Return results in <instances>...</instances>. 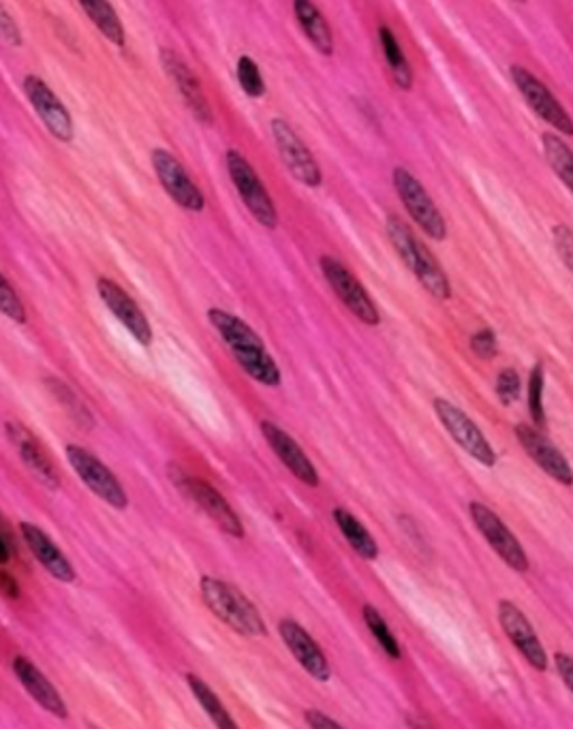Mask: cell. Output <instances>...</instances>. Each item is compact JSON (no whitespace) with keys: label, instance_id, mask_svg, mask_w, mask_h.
I'll list each match as a JSON object with an SVG mask.
<instances>
[{"label":"cell","instance_id":"1","mask_svg":"<svg viewBox=\"0 0 573 729\" xmlns=\"http://www.w3.org/2000/svg\"><path fill=\"white\" fill-rule=\"evenodd\" d=\"M208 320L219 329V334L223 336V340L227 343L234 358L238 360V364L244 368V372L248 377H253L255 381H259L268 387L281 385L283 377H281L279 366L272 360L266 345L261 343V338L253 332V327L248 323H244L236 315L221 311V309H210Z\"/></svg>","mask_w":573,"mask_h":729},{"label":"cell","instance_id":"2","mask_svg":"<svg viewBox=\"0 0 573 729\" xmlns=\"http://www.w3.org/2000/svg\"><path fill=\"white\" fill-rule=\"evenodd\" d=\"M201 597L210 612L242 636H266V623L257 608L236 587L217 578H201Z\"/></svg>","mask_w":573,"mask_h":729},{"label":"cell","instance_id":"3","mask_svg":"<svg viewBox=\"0 0 573 729\" xmlns=\"http://www.w3.org/2000/svg\"><path fill=\"white\" fill-rule=\"evenodd\" d=\"M225 165L230 172V178L238 190L239 199L248 208V212L255 217L259 225L268 229H277L279 225V212L274 208L272 197L268 195L266 186L259 181L253 165L239 154L238 150H230L225 154Z\"/></svg>","mask_w":573,"mask_h":729},{"label":"cell","instance_id":"4","mask_svg":"<svg viewBox=\"0 0 573 729\" xmlns=\"http://www.w3.org/2000/svg\"><path fill=\"white\" fill-rule=\"evenodd\" d=\"M67 460L78 473V477L84 482V486L101 501L107 502L114 509H127L129 497L122 484L95 454L80 445H67Z\"/></svg>","mask_w":573,"mask_h":729},{"label":"cell","instance_id":"5","mask_svg":"<svg viewBox=\"0 0 573 729\" xmlns=\"http://www.w3.org/2000/svg\"><path fill=\"white\" fill-rule=\"evenodd\" d=\"M391 181H394V188L398 190L407 212L411 215V219L424 229V233L432 240H436V242L445 240V235H447L445 219L438 212V208L434 206V201L430 199L422 183L405 167H396L391 174Z\"/></svg>","mask_w":573,"mask_h":729},{"label":"cell","instance_id":"6","mask_svg":"<svg viewBox=\"0 0 573 729\" xmlns=\"http://www.w3.org/2000/svg\"><path fill=\"white\" fill-rule=\"evenodd\" d=\"M150 159H152V167H154L159 183L163 184L167 195L180 208H185L189 212H201L206 208L203 193L197 188V184L192 183L187 170L183 167V163L169 150L156 148V150H152Z\"/></svg>","mask_w":573,"mask_h":729},{"label":"cell","instance_id":"7","mask_svg":"<svg viewBox=\"0 0 573 729\" xmlns=\"http://www.w3.org/2000/svg\"><path fill=\"white\" fill-rule=\"evenodd\" d=\"M22 91L31 101L35 114L42 118L51 137H56L62 143L73 141L75 127L69 109L62 105V101L54 94L48 84L39 76H26L22 82Z\"/></svg>","mask_w":573,"mask_h":729},{"label":"cell","instance_id":"8","mask_svg":"<svg viewBox=\"0 0 573 729\" xmlns=\"http://www.w3.org/2000/svg\"><path fill=\"white\" fill-rule=\"evenodd\" d=\"M432 407L436 410L441 424L445 426V430L454 437V441L469 454L481 462L483 466H494L496 462V454L490 448V443L486 441L483 432L476 426V421L471 417H467V413L458 409L456 405L436 398L432 403Z\"/></svg>","mask_w":573,"mask_h":729},{"label":"cell","instance_id":"9","mask_svg":"<svg viewBox=\"0 0 573 729\" xmlns=\"http://www.w3.org/2000/svg\"><path fill=\"white\" fill-rule=\"evenodd\" d=\"M321 273L326 276V280L330 282V287L335 289L336 296L340 298V302L364 323L369 325H377L379 323V311L375 306V302L371 300V296L366 293V289L360 285V280L349 273L338 259L324 255L321 257Z\"/></svg>","mask_w":573,"mask_h":729},{"label":"cell","instance_id":"10","mask_svg":"<svg viewBox=\"0 0 573 729\" xmlns=\"http://www.w3.org/2000/svg\"><path fill=\"white\" fill-rule=\"evenodd\" d=\"M172 479L174 484L191 499L201 507V511H206L225 533L234 535V537H242L244 529L239 522L236 511L230 507V502L225 501L219 490L201 479H195L185 475L180 468H172Z\"/></svg>","mask_w":573,"mask_h":729},{"label":"cell","instance_id":"11","mask_svg":"<svg viewBox=\"0 0 573 729\" xmlns=\"http://www.w3.org/2000/svg\"><path fill=\"white\" fill-rule=\"evenodd\" d=\"M471 518L478 526L479 533L486 537V542L490 547L514 569L525 574L528 569V558H526L525 549L518 544V540L514 537V533L505 526V522L486 505L481 502H471Z\"/></svg>","mask_w":573,"mask_h":729},{"label":"cell","instance_id":"12","mask_svg":"<svg viewBox=\"0 0 573 729\" xmlns=\"http://www.w3.org/2000/svg\"><path fill=\"white\" fill-rule=\"evenodd\" d=\"M512 80L516 84V89L525 96L526 103L530 105V109L535 114H539L548 125H552L554 129H559L565 136H572L573 125L572 116L563 109V105L557 101V96L548 91L528 69L514 65L510 69Z\"/></svg>","mask_w":573,"mask_h":729},{"label":"cell","instance_id":"13","mask_svg":"<svg viewBox=\"0 0 573 729\" xmlns=\"http://www.w3.org/2000/svg\"><path fill=\"white\" fill-rule=\"evenodd\" d=\"M272 137L277 141V148L283 157V163L289 174L311 188H317L321 184V170L315 161L313 152L304 146V141L295 136V131L286 125L283 118L272 120Z\"/></svg>","mask_w":573,"mask_h":729},{"label":"cell","instance_id":"14","mask_svg":"<svg viewBox=\"0 0 573 729\" xmlns=\"http://www.w3.org/2000/svg\"><path fill=\"white\" fill-rule=\"evenodd\" d=\"M7 437L11 441V445L15 448L17 456L22 458V462L28 466V471L46 486L49 490H58L60 488V475L58 468L54 464V460L49 458L48 452L44 450V445L39 443V439L22 424V421H7L4 426Z\"/></svg>","mask_w":573,"mask_h":729},{"label":"cell","instance_id":"15","mask_svg":"<svg viewBox=\"0 0 573 729\" xmlns=\"http://www.w3.org/2000/svg\"><path fill=\"white\" fill-rule=\"evenodd\" d=\"M96 291L103 300V304L114 313V317L120 321L131 336L140 345H150L152 343V329L150 323L145 320L142 309L136 304V300L114 280L109 278H98L96 280Z\"/></svg>","mask_w":573,"mask_h":729},{"label":"cell","instance_id":"16","mask_svg":"<svg viewBox=\"0 0 573 729\" xmlns=\"http://www.w3.org/2000/svg\"><path fill=\"white\" fill-rule=\"evenodd\" d=\"M499 621L507 634V638L514 641V646L525 655L526 661L543 672L548 668V657L543 646L539 644V638L535 636L530 623L526 621L523 610L518 605H514L512 601H501L499 603Z\"/></svg>","mask_w":573,"mask_h":729},{"label":"cell","instance_id":"17","mask_svg":"<svg viewBox=\"0 0 573 729\" xmlns=\"http://www.w3.org/2000/svg\"><path fill=\"white\" fill-rule=\"evenodd\" d=\"M20 533H22L24 544L31 549V554L42 563V567L48 571L51 578H56L58 582H67V585L75 580L73 565L69 563L65 552L49 540L46 531H42L33 522H22Z\"/></svg>","mask_w":573,"mask_h":729},{"label":"cell","instance_id":"18","mask_svg":"<svg viewBox=\"0 0 573 729\" xmlns=\"http://www.w3.org/2000/svg\"><path fill=\"white\" fill-rule=\"evenodd\" d=\"M281 636L285 639L289 652L295 657V661H300V666L317 681L326 683L332 676L330 663L326 659V655L321 652V648L317 646V641L311 638L304 627H300L295 621H283L279 625Z\"/></svg>","mask_w":573,"mask_h":729},{"label":"cell","instance_id":"19","mask_svg":"<svg viewBox=\"0 0 573 729\" xmlns=\"http://www.w3.org/2000/svg\"><path fill=\"white\" fill-rule=\"evenodd\" d=\"M161 62H163L169 80L176 84V89L183 94V99L187 101V105H189L192 114L201 123H210L212 120L210 105H208V99L203 94V89H201L197 76L192 73L191 67L176 51H172V49H161Z\"/></svg>","mask_w":573,"mask_h":729},{"label":"cell","instance_id":"20","mask_svg":"<svg viewBox=\"0 0 573 729\" xmlns=\"http://www.w3.org/2000/svg\"><path fill=\"white\" fill-rule=\"evenodd\" d=\"M261 432L266 435V441L272 448V452L281 458V462L300 482H304L306 486H313V488L319 486L317 468L313 466V462L302 452V448L286 435L285 430H281L279 426H274L270 421H264Z\"/></svg>","mask_w":573,"mask_h":729},{"label":"cell","instance_id":"21","mask_svg":"<svg viewBox=\"0 0 573 729\" xmlns=\"http://www.w3.org/2000/svg\"><path fill=\"white\" fill-rule=\"evenodd\" d=\"M13 674L44 710H48L49 715H54V717L67 719V704L62 702L58 688L49 683L46 674L31 659L15 657L13 659Z\"/></svg>","mask_w":573,"mask_h":729},{"label":"cell","instance_id":"22","mask_svg":"<svg viewBox=\"0 0 573 729\" xmlns=\"http://www.w3.org/2000/svg\"><path fill=\"white\" fill-rule=\"evenodd\" d=\"M516 437H518L521 445L525 448L526 454L533 458L550 477H554L563 486H572L573 475L570 462L548 439H543L539 432H535L525 424L516 426Z\"/></svg>","mask_w":573,"mask_h":729},{"label":"cell","instance_id":"23","mask_svg":"<svg viewBox=\"0 0 573 729\" xmlns=\"http://www.w3.org/2000/svg\"><path fill=\"white\" fill-rule=\"evenodd\" d=\"M293 13H295L297 24L304 31L306 39L317 47L324 56H332L335 54V37H332V31H330L326 18L317 9V4L313 0H293Z\"/></svg>","mask_w":573,"mask_h":729},{"label":"cell","instance_id":"24","mask_svg":"<svg viewBox=\"0 0 573 729\" xmlns=\"http://www.w3.org/2000/svg\"><path fill=\"white\" fill-rule=\"evenodd\" d=\"M86 18L96 26V31L112 42L114 46H125V26L112 7L109 0H78Z\"/></svg>","mask_w":573,"mask_h":729},{"label":"cell","instance_id":"25","mask_svg":"<svg viewBox=\"0 0 573 729\" xmlns=\"http://www.w3.org/2000/svg\"><path fill=\"white\" fill-rule=\"evenodd\" d=\"M336 524L340 529V533L344 535V540L351 544V547L366 560H375L379 556V546L373 540V535L364 529V524L349 513L347 509H336L335 511Z\"/></svg>","mask_w":573,"mask_h":729},{"label":"cell","instance_id":"26","mask_svg":"<svg viewBox=\"0 0 573 729\" xmlns=\"http://www.w3.org/2000/svg\"><path fill=\"white\" fill-rule=\"evenodd\" d=\"M379 42H382L385 60H387V65L391 69L394 82L398 84V89L411 91V86H413V71H411L409 60L402 54V47L398 44L396 35L391 33V28H387V26L379 28Z\"/></svg>","mask_w":573,"mask_h":729},{"label":"cell","instance_id":"27","mask_svg":"<svg viewBox=\"0 0 573 729\" xmlns=\"http://www.w3.org/2000/svg\"><path fill=\"white\" fill-rule=\"evenodd\" d=\"M187 683L191 686L195 699L201 704V708L208 713V717L212 719V724L221 729H236V721L230 717V713L225 710V706L221 704V699L214 695V691L203 683L199 676L189 674Z\"/></svg>","mask_w":573,"mask_h":729},{"label":"cell","instance_id":"28","mask_svg":"<svg viewBox=\"0 0 573 729\" xmlns=\"http://www.w3.org/2000/svg\"><path fill=\"white\" fill-rule=\"evenodd\" d=\"M543 152L550 167L557 172L561 183L573 190V157L572 148L559 136L543 134Z\"/></svg>","mask_w":573,"mask_h":729},{"label":"cell","instance_id":"29","mask_svg":"<svg viewBox=\"0 0 573 729\" xmlns=\"http://www.w3.org/2000/svg\"><path fill=\"white\" fill-rule=\"evenodd\" d=\"M46 385H48L49 394L67 409V413L78 421V424H84V426H93V415L89 413V409L82 405V401L73 394V390L69 385H65L60 379L56 377H48L46 379Z\"/></svg>","mask_w":573,"mask_h":729},{"label":"cell","instance_id":"30","mask_svg":"<svg viewBox=\"0 0 573 729\" xmlns=\"http://www.w3.org/2000/svg\"><path fill=\"white\" fill-rule=\"evenodd\" d=\"M362 616H364V623L369 625L371 634L375 636V639L382 644L383 650L387 652V657H391V659H400V646H398V639L394 638V634L389 632V627H387V623L383 621L382 614H379L373 605H364Z\"/></svg>","mask_w":573,"mask_h":729},{"label":"cell","instance_id":"31","mask_svg":"<svg viewBox=\"0 0 573 729\" xmlns=\"http://www.w3.org/2000/svg\"><path fill=\"white\" fill-rule=\"evenodd\" d=\"M236 71H238V82L242 91L246 92L250 99L264 96L266 82L261 78V71H259L257 62L250 56H239Z\"/></svg>","mask_w":573,"mask_h":729},{"label":"cell","instance_id":"32","mask_svg":"<svg viewBox=\"0 0 573 729\" xmlns=\"http://www.w3.org/2000/svg\"><path fill=\"white\" fill-rule=\"evenodd\" d=\"M0 313L13 323H26V309L11 282L0 274Z\"/></svg>","mask_w":573,"mask_h":729},{"label":"cell","instance_id":"33","mask_svg":"<svg viewBox=\"0 0 573 729\" xmlns=\"http://www.w3.org/2000/svg\"><path fill=\"white\" fill-rule=\"evenodd\" d=\"M541 394H543V366L537 364L533 368L530 381H528V410L537 426H543V421H546Z\"/></svg>","mask_w":573,"mask_h":729},{"label":"cell","instance_id":"34","mask_svg":"<svg viewBox=\"0 0 573 729\" xmlns=\"http://www.w3.org/2000/svg\"><path fill=\"white\" fill-rule=\"evenodd\" d=\"M496 394L505 407L521 398V377L514 368H505L496 379Z\"/></svg>","mask_w":573,"mask_h":729},{"label":"cell","instance_id":"35","mask_svg":"<svg viewBox=\"0 0 573 729\" xmlns=\"http://www.w3.org/2000/svg\"><path fill=\"white\" fill-rule=\"evenodd\" d=\"M0 39H2L7 46H22V33H20L17 24L13 22V18L9 15V11L4 9L2 2H0Z\"/></svg>","mask_w":573,"mask_h":729},{"label":"cell","instance_id":"36","mask_svg":"<svg viewBox=\"0 0 573 729\" xmlns=\"http://www.w3.org/2000/svg\"><path fill=\"white\" fill-rule=\"evenodd\" d=\"M471 349L478 354L479 358H494L496 356V336L492 329H481L471 338Z\"/></svg>","mask_w":573,"mask_h":729},{"label":"cell","instance_id":"37","mask_svg":"<svg viewBox=\"0 0 573 729\" xmlns=\"http://www.w3.org/2000/svg\"><path fill=\"white\" fill-rule=\"evenodd\" d=\"M554 244H557V251H559L565 268L572 270V229L568 225H557L554 228Z\"/></svg>","mask_w":573,"mask_h":729},{"label":"cell","instance_id":"38","mask_svg":"<svg viewBox=\"0 0 573 729\" xmlns=\"http://www.w3.org/2000/svg\"><path fill=\"white\" fill-rule=\"evenodd\" d=\"M557 670H559V674H561V679H563V683H565V686H570V691L573 688V659L570 657V655H565V652H559L557 657Z\"/></svg>","mask_w":573,"mask_h":729},{"label":"cell","instance_id":"39","mask_svg":"<svg viewBox=\"0 0 573 729\" xmlns=\"http://www.w3.org/2000/svg\"><path fill=\"white\" fill-rule=\"evenodd\" d=\"M304 719H306V724L313 729L340 728V724H336V721H332L330 717H326L319 710H306Z\"/></svg>","mask_w":573,"mask_h":729},{"label":"cell","instance_id":"40","mask_svg":"<svg viewBox=\"0 0 573 729\" xmlns=\"http://www.w3.org/2000/svg\"><path fill=\"white\" fill-rule=\"evenodd\" d=\"M0 589L9 594L11 599H17V597H20L17 582H15V580L11 578V574H7V571H0Z\"/></svg>","mask_w":573,"mask_h":729},{"label":"cell","instance_id":"41","mask_svg":"<svg viewBox=\"0 0 573 729\" xmlns=\"http://www.w3.org/2000/svg\"><path fill=\"white\" fill-rule=\"evenodd\" d=\"M11 558V542L0 533V565H7Z\"/></svg>","mask_w":573,"mask_h":729},{"label":"cell","instance_id":"42","mask_svg":"<svg viewBox=\"0 0 573 729\" xmlns=\"http://www.w3.org/2000/svg\"><path fill=\"white\" fill-rule=\"evenodd\" d=\"M516 2H525V0H516Z\"/></svg>","mask_w":573,"mask_h":729}]
</instances>
